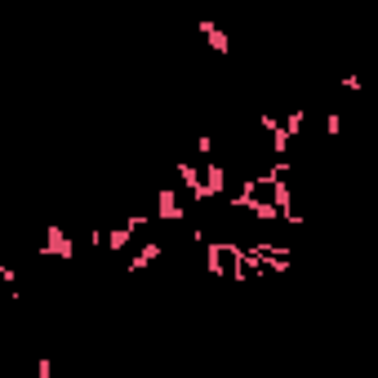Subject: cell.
Masks as SVG:
<instances>
[{"label": "cell", "instance_id": "cell-1", "mask_svg": "<svg viewBox=\"0 0 378 378\" xmlns=\"http://www.w3.org/2000/svg\"><path fill=\"white\" fill-rule=\"evenodd\" d=\"M40 254L72 258V254H76V240H72L67 232H62V227H54V223H49V227H45V245H40Z\"/></svg>", "mask_w": 378, "mask_h": 378}, {"label": "cell", "instance_id": "cell-2", "mask_svg": "<svg viewBox=\"0 0 378 378\" xmlns=\"http://www.w3.org/2000/svg\"><path fill=\"white\" fill-rule=\"evenodd\" d=\"M156 218H165V223H178V218H183V201H178L174 187H160V191H156Z\"/></svg>", "mask_w": 378, "mask_h": 378}, {"label": "cell", "instance_id": "cell-3", "mask_svg": "<svg viewBox=\"0 0 378 378\" xmlns=\"http://www.w3.org/2000/svg\"><path fill=\"white\" fill-rule=\"evenodd\" d=\"M223 191H227V169L218 165V160H209L205 165V201H218Z\"/></svg>", "mask_w": 378, "mask_h": 378}, {"label": "cell", "instance_id": "cell-4", "mask_svg": "<svg viewBox=\"0 0 378 378\" xmlns=\"http://www.w3.org/2000/svg\"><path fill=\"white\" fill-rule=\"evenodd\" d=\"M201 36L209 40V49H213L218 58H227V54H232V40H227V31H223L218 23H205V18H201Z\"/></svg>", "mask_w": 378, "mask_h": 378}, {"label": "cell", "instance_id": "cell-5", "mask_svg": "<svg viewBox=\"0 0 378 378\" xmlns=\"http://www.w3.org/2000/svg\"><path fill=\"white\" fill-rule=\"evenodd\" d=\"M178 169V183L191 191V201H205V183H201V169L196 165H174Z\"/></svg>", "mask_w": 378, "mask_h": 378}, {"label": "cell", "instance_id": "cell-6", "mask_svg": "<svg viewBox=\"0 0 378 378\" xmlns=\"http://www.w3.org/2000/svg\"><path fill=\"white\" fill-rule=\"evenodd\" d=\"M160 254H165V245H156V240H147V245H143V250H138L134 258H129V272H147V267H152V262H156Z\"/></svg>", "mask_w": 378, "mask_h": 378}, {"label": "cell", "instance_id": "cell-7", "mask_svg": "<svg viewBox=\"0 0 378 378\" xmlns=\"http://www.w3.org/2000/svg\"><path fill=\"white\" fill-rule=\"evenodd\" d=\"M129 240H134V227L125 223V227H116V232H107V250H125Z\"/></svg>", "mask_w": 378, "mask_h": 378}, {"label": "cell", "instance_id": "cell-8", "mask_svg": "<svg viewBox=\"0 0 378 378\" xmlns=\"http://www.w3.org/2000/svg\"><path fill=\"white\" fill-rule=\"evenodd\" d=\"M250 213H254V218H262V223H276V218H281L276 201H272V205H267V201H254V205H250Z\"/></svg>", "mask_w": 378, "mask_h": 378}, {"label": "cell", "instance_id": "cell-9", "mask_svg": "<svg viewBox=\"0 0 378 378\" xmlns=\"http://www.w3.org/2000/svg\"><path fill=\"white\" fill-rule=\"evenodd\" d=\"M303 121H307V111L299 107V111H289V121H281V129H285V134L294 138V134H299V125H303Z\"/></svg>", "mask_w": 378, "mask_h": 378}, {"label": "cell", "instance_id": "cell-10", "mask_svg": "<svg viewBox=\"0 0 378 378\" xmlns=\"http://www.w3.org/2000/svg\"><path fill=\"white\" fill-rule=\"evenodd\" d=\"M325 134H330V138L343 134V116H338V111H330V116H325Z\"/></svg>", "mask_w": 378, "mask_h": 378}, {"label": "cell", "instance_id": "cell-11", "mask_svg": "<svg viewBox=\"0 0 378 378\" xmlns=\"http://www.w3.org/2000/svg\"><path fill=\"white\" fill-rule=\"evenodd\" d=\"M245 5H254V0H245Z\"/></svg>", "mask_w": 378, "mask_h": 378}, {"label": "cell", "instance_id": "cell-12", "mask_svg": "<svg viewBox=\"0 0 378 378\" xmlns=\"http://www.w3.org/2000/svg\"><path fill=\"white\" fill-rule=\"evenodd\" d=\"M0 240H5V232H0Z\"/></svg>", "mask_w": 378, "mask_h": 378}]
</instances>
